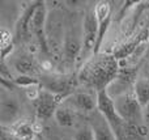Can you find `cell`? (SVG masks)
<instances>
[{"instance_id":"cell-1","label":"cell","mask_w":149,"mask_h":140,"mask_svg":"<svg viewBox=\"0 0 149 140\" xmlns=\"http://www.w3.org/2000/svg\"><path fill=\"white\" fill-rule=\"evenodd\" d=\"M120 65L114 55L95 54L84 62L77 72L79 84L95 93L107 91L118 75Z\"/></svg>"},{"instance_id":"cell-2","label":"cell","mask_w":149,"mask_h":140,"mask_svg":"<svg viewBox=\"0 0 149 140\" xmlns=\"http://www.w3.org/2000/svg\"><path fill=\"white\" fill-rule=\"evenodd\" d=\"M82 54V18L71 16L64 28L62 47V63L64 67L72 68L81 59Z\"/></svg>"},{"instance_id":"cell-3","label":"cell","mask_w":149,"mask_h":140,"mask_svg":"<svg viewBox=\"0 0 149 140\" xmlns=\"http://www.w3.org/2000/svg\"><path fill=\"white\" fill-rule=\"evenodd\" d=\"M114 104H115L116 113L126 123L136 126H145L144 107L140 104L135 91L115 97Z\"/></svg>"},{"instance_id":"cell-4","label":"cell","mask_w":149,"mask_h":140,"mask_svg":"<svg viewBox=\"0 0 149 140\" xmlns=\"http://www.w3.org/2000/svg\"><path fill=\"white\" fill-rule=\"evenodd\" d=\"M41 86L51 93L67 98L76 92V88L80 85L77 73H50L41 76Z\"/></svg>"},{"instance_id":"cell-5","label":"cell","mask_w":149,"mask_h":140,"mask_svg":"<svg viewBox=\"0 0 149 140\" xmlns=\"http://www.w3.org/2000/svg\"><path fill=\"white\" fill-rule=\"evenodd\" d=\"M98 38V22L94 13V7L85 10L82 16V54L81 59L86 62L89 55H94L95 43Z\"/></svg>"},{"instance_id":"cell-6","label":"cell","mask_w":149,"mask_h":140,"mask_svg":"<svg viewBox=\"0 0 149 140\" xmlns=\"http://www.w3.org/2000/svg\"><path fill=\"white\" fill-rule=\"evenodd\" d=\"M47 17H49V10H47L46 1H38L36 10H34L33 18H31L30 30H31V36L36 37L41 51L43 54H46L47 56H51L49 42H47V34H46Z\"/></svg>"},{"instance_id":"cell-7","label":"cell","mask_w":149,"mask_h":140,"mask_svg":"<svg viewBox=\"0 0 149 140\" xmlns=\"http://www.w3.org/2000/svg\"><path fill=\"white\" fill-rule=\"evenodd\" d=\"M63 102H64L63 97L56 96V94L42 88L38 97L33 101L37 119L41 120V122L49 120L50 118H52L55 115L56 110L59 109V106Z\"/></svg>"},{"instance_id":"cell-8","label":"cell","mask_w":149,"mask_h":140,"mask_svg":"<svg viewBox=\"0 0 149 140\" xmlns=\"http://www.w3.org/2000/svg\"><path fill=\"white\" fill-rule=\"evenodd\" d=\"M137 72H139V65L120 68L115 80L109 86V89H107L109 94L113 98H115L118 96H122L124 93H128V92L134 91L135 84L139 80L137 79Z\"/></svg>"},{"instance_id":"cell-9","label":"cell","mask_w":149,"mask_h":140,"mask_svg":"<svg viewBox=\"0 0 149 140\" xmlns=\"http://www.w3.org/2000/svg\"><path fill=\"white\" fill-rule=\"evenodd\" d=\"M64 104L77 114L89 117L97 110V93L93 91H76L64 100Z\"/></svg>"},{"instance_id":"cell-10","label":"cell","mask_w":149,"mask_h":140,"mask_svg":"<svg viewBox=\"0 0 149 140\" xmlns=\"http://www.w3.org/2000/svg\"><path fill=\"white\" fill-rule=\"evenodd\" d=\"M94 13L98 22V38H97V43H95V49H94V55H95V54H100L102 43L105 41V37L107 34L109 26H110L111 20H113V7H111V3L105 1V0L95 3Z\"/></svg>"},{"instance_id":"cell-11","label":"cell","mask_w":149,"mask_h":140,"mask_svg":"<svg viewBox=\"0 0 149 140\" xmlns=\"http://www.w3.org/2000/svg\"><path fill=\"white\" fill-rule=\"evenodd\" d=\"M21 113L20 102L16 97H13L10 93L3 91L1 92V101H0V119L1 126L9 127V126L17 123L18 117Z\"/></svg>"},{"instance_id":"cell-12","label":"cell","mask_w":149,"mask_h":140,"mask_svg":"<svg viewBox=\"0 0 149 140\" xmlns=\"http://www.w3.org/2000/svg\"><path fill=\"white\" fill-rule=\"evenodd\" d=\"M148 39H149V29L143 30L137 36L132 37V38L127 39L126 42H123L122 45H119L113 52L114 58L119 62V60H123V59L132 56L140 47H143V45L147 43Z\"/></svg>"},{"instance_id":"cell-13","label":"cell","mask_w":149,"mask_h":140,"mask_svg":"<svg viewBox=\"0 0 149 140\" xmlns=\"http://www.w3.org/2000/svg\"><path fill=\"white\" fill-rule=\"evenodd\" d=\"M37 3L38 1L31 3V5H29V7L21 13L18 20L16 21V24H15V42L16 43L28 41L29 37L31 36V30H30L31 18H33Z\"/></svg>"},{"instance_id":"cell-14","label":"cell","mask_w":149,"mask_h":140,"mask_svg":"<svg viewBox=\"0 0 149 140\" xmlns=\"http://www.w3.org/2000/svg\"><path fill=\"white\" fill-rule=\"evenodd\" d=\"M86 119L89 120L90 126L93 128L95 140H116V136L111 126L109 125L106 118L98 110H95L93 114H90Z\"/></svg>"},{"instance_id":"cell-15","label":"cell","mask_w":149,"mask_h":140,"mask_svg":"<svg viewBox=\"0 0 149 140\" xmlns=\"http://www.w3.org/2000/svg\"><path fill=\"white\" fill-rule=\"evenodd\" d=\"M13 68L16 72L24 76H31L37 77L39 75V65L33 58V55L29 54H21L13 60Z\"/></svg>"},{"instance_id":"cell-16","label":"cell","mask_w":149,"mask_h":140,"mask_svg":"<svg viewBox=\"0 0 149 140\" xmlns=\"http://www.w3.org/2000/svg\"><path fill=\"white\" fill-rule=\"evenodd\" d=\"M55 122L63 128H72L77 126V113L63 102L54 115Z\"/></svg>"},{"instance_id":"cell-17","label":"cell","mask_w":149,"mask_h":140,"mask_svg":"<svg viewBox=\"0 0 149 140\" xmlns=\"http://www.w3.org/2000/svg\"><path fill=\"white\" fill-rule=\"evenodd\" d=\"M9 131L16 135L17 138L24 139V140H34L37 135V128L33 123L28 122V120H18L17 123L9 126Z\"/></svg>"},{"instance_id":"cell-18","label":"cell","mask_w":149,"mask_h":140,"mask_svg":"<svg viewBox=\"0 0 149 140\" xmlns=\"http://www.w3.org/2000/svg\"><path fill=\"white\" fill-rule=\"evenodd\" d=\"M15 37L7 29H1L0 33V45H1V62H5L8 55H10L15 46Z\"/></svg>"},{"instance_id":"cell-19","label":"cell","mask_w":149,"mask_h":140,"mask_svg":"<svg viewBox=\"0 0 149 140\" xmlns=\"http://www.w3.org/2000/svg\"><path fill=\"white\" fill-rule=\"evenodd\" d=\"M135 93L143 107L149 104V79H139L135 84Z\"/></svg>"},{"instance_id":"cell-20","label":"cell","mask_w":149,"mask_h":140,"mask_svg":"<svg viewBox=\"0 0 149 140\" xmlns=\"http://www.w3.org/2000/svg\"><path fill=\"white\" fill-rule=\"evenodd\" d=\"M73 140H95L93 128H92V126H90V123L88 119L85 120V122H81L76 126Z\"/></svg>"},{"instance_id":"cell-21","label":"cell","mask_w":149,"mask_h":140,"mask_svg":"<svg viewBox=\"0 0 149 140\" xmlns=\"http://www.w3.org/2000/svg\"><path fill=\"white\" fill-rule=\"evenodd\" d=\"M12 83L15 84V85L21 86V88H24V89L41 85V80H39V79L31 77V76H24V75H20V76H17V77H13Z\"/></svg>"},{"instance_id":"cell-22","label":"cell","mask_w":149,"mask_h":140,"mask_svg":"<svg viewBox=\"0 0 149 140\" xmlns=\"http://www.w3.org/2000/svg\"><path fill=\"white\" fill-rule=\"evenodd\" d=\"M1 140H24V139L17 138L16 135H13V134L10 132L8 127L1 126Z\"/></svg>"},{"instance_id":"cell-23","label":"cell","mask_w":149,"mask_h":140,"mask_svg":"<svg viewBox=\"0 0 149 140\" xmlns=\"http://www.w3.org/2000/svg\"><path fill=\"white\" fill-rule=\"evenodd\" d=\"M144 120H145V126L149 127V104L144 107Z\"/></svg>"},{"instance_id":"cell-24","label":"cell","mask_w":149,"mask_h":140,"mask_svg":"<svg viewBox=\"0 0 149 140\" xmlns=\"http://www.w3.org/2000/svg\"><path fill=\"white\" fill-rule=\"evenodd\" d=\"M47 140H73V139L67 138V136H62V135H51V136H49Z\"/></svg>"},{"instance_id":"cell-25","label":"cell","mask_w":149,"mask_h":140,"mask_svg":"<svg viewBox=\"0 0 149 140\" xmlns=\"http://www.w3.org/2000/svg\"><path fill=\"white\" fill-rule=\"evenodd\" d=\"M45 140H47V139H45Z\"/></svg>"}]
</instances>
